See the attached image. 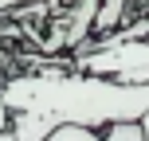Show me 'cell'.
<instances>
[{"instance_id": "1", "label": "cell", "mask_w": 149, "mask_h": 141, "mask_svg": "<svg viewBox=\"0 0 149 141\" xmlns=\"http://www.w3.org/2000/svg\"><path fill=\"white\" fill-rule=\"evenodd\" d=\"M4 106L12 141H43L59 126L102 129L149 114V82H118L74 71L67 55L43 59V71L4 74Z\"/></svg>"}, {"instance_id": "3", "label": "cell", "mask_w": 149, "mask_h": 141, "mask_svg": "<svg viewBox=\"0 0 149 141\" xmlns=\"http://www.w3.org/2000/svg\"><path fill=\"white\" fill-rule=\"evenodd\" d=\"M102 141H141V122L137 118H126V122H106L98 129Z\"/></svg>"}, {"instance_id": "5", "label": "cell", "mask_w": 149, "mask_h": 141, "mask_svg": "<svg viewBox=\"0 0 149 141\" xmlns=\"http://www.w3.org/2000/svg\"><path fill=\"white\" fill-rule=\"evenodd\" d=\"M0 141H12V133H8V106H4V47H0Z\"/></svg>"}, {"instance_id": "2", "label": "cell", "mask_w": 149, "mask_h": 141, "mask_svg": "<svg viewBox=\"0 0 149 141\" xmlns=\"http://www.w3.org/2000/svg\"><path fill=\"white\" fill-rule=\"evenodd\" d=\"M74 71L102 74L118 82H149V39H130V43H102L74 51L71 59Z\"/></svg>"}, {"instance_id": "6", "label": "cell", "mask_w": 149, "mask_h": 141, "mask_svg": "<svg viewBox=\"0 0 149 141\" xmlns=\"http://www.w3.org/2000/svg\"><path fill=\"white\" fill-rule=\"evenodd\" d=\"M137 122H141V141H149V114H141Z\"/></svg>"}, {"instance_id": "4", "label": "cell", "mask_w": 149, "mask_h": 141, "mask_svg": "<svg viewBox=\"0 0 149 141\" xmlns=\"http://www.w3.org/2000/svg\"><path fill=\"white\" fill-rule=\"evenodd\" d=\"M43 141H102V137H98V129H86V126H59Z\"/></svg>"}]
</instances>
